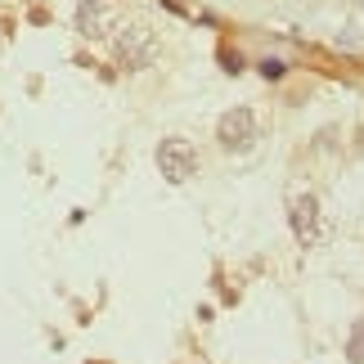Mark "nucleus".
Wrapping results in <instances>:
<instances>
[{
  "mask_svg": "<svg viewBox=\"0 0 364 364\" xmlns=\"http://www.w3.org/2000/svg\"><path fill=\"white\" fill-rule=\"evenodd\" d=\"M113 59L117 68H126V73H144V68H153V59H158V36H153V27H122V32L113 36Z\"/></svg>",
  "mask_w": 364,
  "mask_h": 364,
  "instance_id": "obj_1",
  "label": "nucleus"
},
{
  "mask_svg": "<svg viewBox=\"0 0 364 364\" xmlns=\"http://www.w3.org/2000/svg\"><path fill=\"white\" fill-rule=\"evenodd\" d=\"M158 171H162L166 185H189L198 176V149L180 135H166L158 144Z\"/></svg>",
  "mask_w": 364,
  "mask_h": 364,
  "instance_id": "obj_2",
  "label": "nucleus"
},
{
  "mask_svg": "<svg viewBox=\"0 0 364 364\" xmlns=\"http://www.w3.org/2000/svg\"><path fill=\"white\" fill-rule=\"evenodd\" d=\"M216 139H220V149H230V153H247L257 144V113H252V108H230V113L216 122Z\"/></svg>",
  "mask_w": 364,
  "mask_h": 364,
  "instance_id": "obj_3",
  "label": "nucleus"
},
{
  "mask_svg": "<svg viewBox=\"0 0 364 364\" xmlns=\"http://www.w3.org/2000/svg\"><path fill=\"white\" fill-rule=\"evenodd\" d=\"M288 225L297 234V243H319V234H324V212H319V198L315 193H297V198L288 203Z\"/></svg>",
  "mask_w": 364,
  "mask_h": 364,
  "instance_id": "obj_4",
  "label": "nucleus"
},
{
  "mask_svg": "<svg viewBox=\"0 0 364 364\" xmlns=\"http://www.w3.org/2000/svg\"><path fill=\"white\" fill-rule=\"evenodd\" d=\"M108 0H81L77 5V32L81 36H90V41H100V36H108Z\"/></svg>",
  "mask_w": 364,
  "mask_h": 364,
  "instance_id": "obj_5",
  "label": "nucleus"
},
{
  "mask_svg": "<svg viewBox=\"0 0 364 364\" xmlns=\"http://www.w3.org/2000/svg\"><path fill=\"white\" fill-rule=\"evenodd\" d=\"M346 360H351V364H364V319L351 328V338H346Z\"/></svg>",
  "mask_w": 364,
  "mask_h": 364,
  "instance_id": "obj_6",
  "label": "nucleus"
},
{
  "mask_svg": "<svg viewBox=\"0 0 364 364\" xmlns=\"http://www.w3.org/2000/svg\"><path fill=\"white\" fill-rule=\"evenodd\" d=\"M261 73H265V77H270V81H279V77H284V63H274V59H270V63H265V68H261Z\"/></svg>",
  "mask_w": 364,
  "mask_h": 364,
  "instance_id": "obj_7",
  "label": "nucleus"
}]
</instances>
